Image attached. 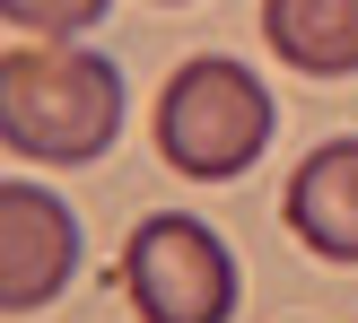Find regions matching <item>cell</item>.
<instances>
[{"label": "cell", "mask_w": 358, "mask_h": 323, "mask_svg": "<svg viewBox=\"0 0 358 323\" xmlns=\"http://www.w3.org/2000/svg\"><path fill=\"white\" fill-rule=\"evenodd\" d=\"M271 79H254L245 62H227V52H201V62H184L166 87H157V157H166L175 175H192V184H227V175H245L262 149H271Z\"/></svg>", "instance_id": "cell-2"}, {"label": "cell", "mask_w": 358, "mask_h": 323, "mask_svg": "<svg viewBox=\"0 0 358 323\" xmlns=\"http://www.w3.org/2000/svg\"><path fill=\"white\" fill-rule=\"evenodd\" d=\"M79 271V219L70 201H52L44 184H0V306L9 315H35L70 289Z\"/></svg>", "instance_id": "cell-4"}, {"label": "cell", "mask_w": 358, "mask_h": 323, "mask_svg": "<svg viewBox=\"0 0 358 323\" xmlns=\"http://www.w3.org/2000/svg\"><path fill=\"white\" fill-rule=\"evenodd\" d=\"M280 219L306 254L324 262H358V140H324L280 192Z\"/></svg>", "instance_id": "cell-5"}, {"label": "cell", "mask_w": 358, "mask_h": 323, "mask_svg": "<svg viewBox=\"0 0 358 323\" xmlns=\"http://www.w3.org/2000/svg\"><path fill=\"white\" fill-rule=\"evenodd\" d=\"M105 9H114V0H0V17H9L17 35H35V44H70V35L96 27Z\"/></svg>", "instance_id": "cell-7"}, {"label": "cell", "mask_w": 358, "mask_h": 323, "mask_svg": "<svg viewBox=\"0 0 358 323\" xmlns=\"http://www.w3.org/2000/svg\"><path fill=\"white\" fill-rule=\"evenodd\" d=\"M262 35L306 79H350L358 70V0H262Z\"/></svg>", "instance_id": "cell-6"}, {"label": "cell", "mask_w": 358, "mask_h": 323, "mask_svg": "<svg viewBox=\"0 0 358 323\" xmlns=\"http://www.w3.org/2000/svg\"><path fill=\"white\" fill-rule=\"evenodd\" d=\"M122 131V70L105 52L17 44L0 62V140L35 166H87Z\"/></svg>", "instance_id": "cell-1"}, {"label": "cell", "mask_w": 358, "mask_h": 323, "mask_svg": "<svg viewBox=\"0 0 358 323\" xmlns=\"http://www.w3.org/2000/svg\"><path fill=\"white\" fill-rule=\"evenodd\" d=\"M122 297L140 323H227L236 315V254L201 219H140L122 236Z\"/></svg>", "instance_id": "cell-3"}]
</instances>
